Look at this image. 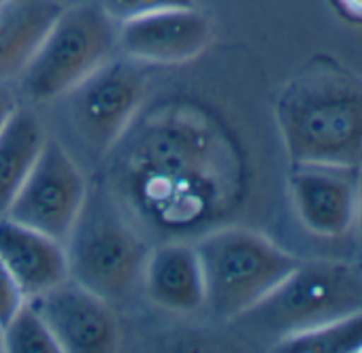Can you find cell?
I'll return each instance as SVG.
<instances>
[{
  "label": "cell",
  "mask_w": 362,
  "mask_h": 353,
  "mask_svg": "<svg viewBox=\"0 0 362 353\" xmlns=\"http://www.w3.org/2000/svg\"><path fill=\"white\" fill-rule=\"evenodd\" d=\"M28 302L45 319L60 351L107 353L117 347V321L111 304L75 279L66 277Z\"/></svg>",
  "instance_id": "9"
},
{
  "label": "cell",
  "mask_w": 362,
  "mask_h": 353,
  "mask_svg": "<svg viewBox=\"0 0 362 353\" xmlns=\"http://www.w3.org/2000/svg\"><path fill=\"white\" fill-rule=\"evenodd\" d=\"M290 196L303 226L317 237L334 239L354 226L358 196L351 168L296 166Z\"/></svg>",
  "instance_id": "11"
},
{
  "label": "cell",
  "mask_w": 362,
  "mask_h": 353,
  "mask_svg": "<svg viewBox=\"0 0 362 353\" xmlns=\"http://www.w3.org/2000/svg\"><path fill=\"white\" fill-rule=\"evenodd\" d=\"M275 119L294 166L362 164V81L320 62L296 75L275 102Z\"/></svg>",
  "instance_id": "2"
},
{
  "label": "cell",
  "mask_w": 362,
  "mask_h": 353,
  "mask_svg": "<svg viewBox=\"0 0 362 353\" xmlns=\"http://www.w3.org/2000/svg\"><path fill=\"white\" fill-rule=\"evenodd\" d=\"M143 285L160 309L194 313L205 306V279L197 247L184 241H166L149 249Z\"/></svg>",
  "instance_id": "13"
},
{
  "label": "cell",
  "mask_w": 362,
  "mask_h": 353,
  "mask_svg": "<svg viewBox=\"0 0 362 353\" xmlns=\"http://www.w3.org/2000/svg\"><path fill=\"white\" fill-rule=\"evenodd\" d=\"M28 298L24 296L22 287L13 279V275L7 270V266L0 262V328H3L16 311L26 302Z\"/></svg>",
  "instance_id": "19"
},
{
  "label": "cell",
  "mask_w": 362,
  "mask_h": 353,
  "mask_svg": "<svg viewBox=\"0 0 362 353\" xmlns=\"http://www.w3.org/2000/svg\"><path fill=\"white\" fill-rule=\"evenodd\" d=\"M0 3H3V0H0Z\"/></svg>",
  "instance_id": "24"
},
{
  "label": "cell",
  "mask_w": 362,
  "mask_h": 353,
  "mask_svg": "<svg viewBox=\"0 0 362 353\" xmlns=\"http://www.w3.org/2000/svg\"><path fill=\"white\" fill-rule=\"evenodd\" d=\"M45 138L39 117L20 107L0 130V217L33 170Z\"/></svg>",
  "instance_id": "15"
},
{
  "label": "cell",
  "mask_w": 362,
  "mask_h": 353,
  "mask_svg": "<svg viewBox=\"0 0 362 353\" xmlns=\"http://www.w3.org/2000/svg\"><path fill=\"white\" fill-rule=\"evenodd\" d=\"M62 9L54 0L0 3V81L20 79Z\"/></svg>",
  "instance_id": "14"
},
{
  "label": "cell",
  "mask_w": 362,
  "mask_h": 353,
  "mask_svg": "<svg viewBox=\"0 0 362 353\" xmlns=\"http://www.w3.org/2000/svg\"><path fill=\"white\" fill-rule=\"evenodd\" d=\"M3 351L9 353H60V347L39 311L26 300L3 325Z\"/></svg>",
  "instance_id": "17"
},
{
  "label": "cell",
  "mask_w": 362,
  "mask_h": 353,
  "mask_svg": "<svg viewBox=\"0 0 362 353\" xmlns=\"http://www.w3.org/2000/svg\"><path fill=\"white\" fill-rule=\"evenodd\" d=\"M205 279V309L233 321L269 296L300 260L245 228H214L197 243Z\"/></svg>",
  "instance_id": "4"
},
{
  "label": "cell",
  "mask_w": 362,
  "mask_h": 353,
  "mask_svg": "<svg viewBox=\"0 0 362 353\" xmlns=\"http://www.w3.org/2000/svg\"><path fill=\"white\" fill-rule=\"evenodd\" d=\"M18 109V100L13 96V92L9 90V85L5 81H0V130L9 121V117L13 115V111Z\"/></svg>",
  "instance_id": "20"
},
{
  "label": "cell",
  "mask_w": 362,
  "mask_h": 353,
  "mask_svg": "<svg viewBox=\"0 0 362 353\" xmlns=\"http://www.w3.org/2000/svg\"><path fill=\"white\" fill-rule=\"evenodd\" d=\"M0 351H3V328H0Z\"/></svg>",
  "instance_id": "23"
},
{
  "label": "cell",
  "mask_w": 362,
  "mask_h": 353,
  "mask_svg": "<svg viewBox=\"0 0 362 353\" xmlns=\"http://www.w3.org/2000/svg\"><path fill=\"white\" fill-rule=\"evenodd\" d=\"M194 7V0H103V13L113 24H126L158 11Z\"/></svg>",
  "instance_id": "18"
},
{
  "label": "cell",
  "mask_w": 362,
  "mask_h": 353,
  "mask_svg": "<svg viewBox=\"0 0 362 353\" xmlns=\"http://www.w3.org/2000/svg\"><path fill=\"white\" fill-rule=\"evenodd\" d=\"M362 309V279L334 262H303L256 306L233 319L273 342Z\"/></svg>",
  "instance_id": "5"
},
{
  "label": "cell",
  "mask_w": 362,
  "mask_h": 353,
  "mask_svg": "<svg viewBox=\"0 0 362 353\" xmlns=\"http://www.w3.org/2000/svg\"><path fill=\"white\" fill-rule=\"evenodd\" d=\"M281 353H356L362 351V309L337 317L324 325L277 340Z\"/></svg>",
  "instance_id": "16"
},
{
  "label": "cell",
  "mask_w": 362,
  "mask_h": 353,
  "mask_svg": "<svg viewBox=\"0 0 362 353\" xmlns=\"http://www.w3.org/2000/svg\"><path fill=\"white\" fill-rule=\"evenodd\" d=\"M75 130L98 153H109L134 121L145 77L126 62H107L71 92Z\"/></svg>",
  "instance_id": "8"
},
{
  "label": "cell",
  "mask_w": 362,
  "mask_h": 353,
  "mask_svg": "<svg viewBox=\"0 0 362 353\" xmlns=\"http://www.w3.org/2000/svg\"><path fill=\"white\" fill-rule=\"evenodd\" d=\"M111 151V194L128 220L153 237L205 234L233 205L237 155L218 121L199 107H160L132 121Z\"/></svg>",
  "instance_id": "1"
},
{
  "label": "cell",
  "mask_w": 362,
  "mask_h": 353,
  "mask_svg": "<svg viewBox=\"0 0 362 353\" xmlns=\"http://www.w3.org/2000/svg\"><path fill=\"white\" fill-rule=\"evenodd\" d=\"M354 224H356V228H358V232H360V237H362V198L358 201V205H356V217H354Z\"/></svg>",
  "instance_id": "22"
},
{
  "label": "cell",
  "mask_w": 362,
  "mask_h": 353,
  "mask_svg": "<svg viewBox=\"0 0 362 353\" xmlns=\"http://www.w3.org/2000/svg\"><path fill=\"white\" fill-rule=\"evenodd\" d=\"M214 28L194 7L166 9L119 24L117 47L136 62L181 64L199 58L211 43Z\"/></svg>",
  "instance_id": "10"
},
{
  "label": "cell",
  "mask_w": 362,
  "mask_h": 353,
  "mask_svg": "<svg viewBox=\"0 0 362 353\" xmlns=\"http://www.w3.org/2000/svg\"><path fill=\"white\" fill-rule=\"evenodd\" d=\"M115 45L117 32L103 9L90 5L62 9L20 75L22 94L33 102L71 94L111 60Z\"/></svg>",
  "instance_id": "6"
},
{
  "label": "cell",
  "mask_w": 362,
  "mask_h": 353,
  "mask_svg": "<svg viewBox=\"0 0 362 353\" xmlns=\"http://www.w3.org/2000/svg\"><path fill=\"white\" fill-rule=\"evenodd\" d=\"M339 5L354 18H362V0H339Z\"/></svg>",
  "instance_id": "21"
},
{
  "label": "cell",
  "mask_w": 362,
  "mask_h": 353,
  "mask_svg": "<svg viewBox=\"0 0 362 353\" xmlns=\"http://www.w3.org/2000/svg\"><path fill=\"white\" fill-rule=\"evenodd\" d=\"M86 196L88 186L81 170L66 149L47 136L5 215L64 243L81 213Z\"/></svg>",
  "instance_id": "7"
},
{
  "label": "cell",
  "mask_w": 362,
  "mask_h": 353,
  "mask_svg": "<svg viewBox=\"0 0 362 353\" xmlns=\"http://www.w3.org/2000/svg\"><path fill=\"white\" fill-rule=\"evenodd\" d=\"M69 277L107 300L124 302L143 283L149 247L111 190H88L81 213L64 241Z\"/></svg>",
  "instance_id": "3"
},
{
  "label": "cell",
  "mask_w": 362,
  "mask_h": 353,
  "mask_svg": "<svg viewBox=\"0 0 362 353\" xmlns=\"http://www.w3.org/2000/svg\"><path fill=\"white\" fill-rule=\"evenodd\" d=\"M0 262L13 275L26 298L69 277L64 243L7 215L0 217Z\"/></svg>",
  "instance_id": "12"
}]
</instances>
